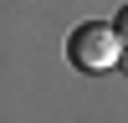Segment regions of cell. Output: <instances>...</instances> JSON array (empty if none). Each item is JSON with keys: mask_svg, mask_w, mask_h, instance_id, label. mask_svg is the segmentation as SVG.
<instances>
[{"mask_svg": "<svg viewBox=\"0 0 128 123\" xmlns=\"http://www.w3.org/2000/svg\"><path fill=\"white\" fill-rule=\"evenodd\" d=\"M67 62L77 72H108L123 62V36L113 26H102V20H82L67 36Z\"/></svg>", "mask_w": 128, "mask_h": 123, "instance_id": "obj_1", "label": "cell"}, {"mask_svg": "<svg viewBox=\"0 0 128 123\" xmlns=\"http://www.w3.org/2000/svg\"><path fill=\"white\" fill-rule=\"evenodd\" d=\"M118 67H128V46H123V62H118Z\"/></svg>", "mask_w": 128, "mask_h": 123, "instance_id": "obj_3", "label": "cell"}, {"mask_svg": "<svg viewBox=\"0 0 128 123\" xmlns=\"http://www.w3.org/2000/svg\"><path fill=\"white\" fill-rule=\"evenodd\" d=\"M113 31H118V36H123V46H128V5L118 10V16H113Z\"/></svg>", "mask_w": 128, "mask_h": 123, "instance_id": "obj_2", "label": "cell"}]
</instances>
